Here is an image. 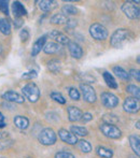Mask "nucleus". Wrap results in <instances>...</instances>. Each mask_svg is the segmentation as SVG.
<instances>
[{
    "label": "nucleus",
    "mask_w": 140,
    "mask_h": 158,
    "mask_svg": "<svg viewBox=\"0 0 140 158\" xmlns=\"http://www.w3.org/2000/svg\"><path fill=\"white\" fill-rule=\"evenodd\" d=\"M14 122V125L17 127L19 129H26L28 126H29V119L25 116H22V115H17V116L14 117L13 119Z\"/></svg>",
    "instance_id": "obj_17"
},
{
    "label": "nucleus",
    "mask_w": 140,
    "mask_h": 158,
    "mask_svg": "<svg viewBox=\"0 0 140 158\" xmlns=\"http://www.w3.org/2000/svg\"><path fill=\"white\" fill-rule=\"evenodd\" d=\"M126 92L129 93L130 95H133L134 98H136V99H139L140 98V89L138 86L130 84V85H128L127 87H126Z\"/></svg>",
    "instance_id": "obj_30"
},
{
    "label": "nucleus",
    "mask_w": 140,
    "mask_h": 158,
    "mask_svg": "<svg viewBox=\"0 0 140 158\" xmlns=\"http://www.w3.org/2000/svg\"><path fill=\"white\" fill-rule=\"evenodd\" d=\"M123 109L127 113H137L140 109L139 99L134 97H127L123 103Z\"/></svg>",
    "instance_id": "obj_8"
},
{
    "label": "nucleus",
    "mask_w": 140,
    "mask_h": 158,
    "mask_svg": "<svg viewBox=\"0 0 140 158\" xmlns=\"http://www.w3.org/2000/svg\"><path fill=\"white\" fill-rule=\"evenodd\" d=\"M67 110H68V116H69V121L70 122H79V121H81L83 113H82V111L80 110L79 108L71 106H69V108L67 109Z\"/></svg>",
    "instance_id": "obj_14"
},
{
    "label": "nucleus",
    "mask_w": 140,
    "mask_h": 158,
    "mask_svg": "<svg viewBox=\"0 0 140 158\" xmlns=\"http://www.w3.org/2000/svg\"><path fill=\"white\" fill-rule=\"evenodd\" d=\"M0 31L1 33L6 35H9L11 33V25L10 22L6 19H0Z\"/></svg>",
    "instance_id": "obj_27"
},
{
    "label": "nucleus",
    "mask_w": 140,
    "mask_h": 158,
    "mask_svg": "<svg viewBox=\"0 0 140 158\" xmlns=\"http://www.w3.org/2000/svg\"><path fill=\"white\" fill-rule=\"evenodd\" d=\"M104 123L106 124H111V125H114L119 122V117L114 114H105L103 117Z\"/></svg>",
    "instance_id": "obj_31"
},
{
    "label": "nucleus",
    "mask_w": 140,
    "mask_h": 158,
    "mask_svg": "<svg viewBox=\"0 0 140 158\" xmlns=\"http://www.w3.org/2000/svg\"><path fill=\"white\" fill-rule=\"evenodd\" d=\"M99 129L104 133V135H106L107 138H110V139H119V138L122 137L121 130L115 125L103 123L99 126Z\"/></svg>",
    "instance_id": "obj_5"
},
{
    "label": "nucleus",
    "mask_w": 140,
    "mask_h": 158,
    "mask_svg": "<svg viewBox=\"0 0 140 158\" xmlns=\"http://www.w3.org/2000/svg\"><path fill=\"white\" fill-rule=\"evenodd\" d=\"M13 144L12 140H8V141H2L0 142V151H4L6 148H10L11 145Z\"/></svg>",
    "instance_id": "obj_37"
},
{
    "label": "nucleus",
    "mask_w": 140,
    "mask_h": 158,
    "mask_svg": "<svg viewBox=\"0 0 140 158\" xmlns=\"http://www.w3.org/2000/svg\"><path fill=\"white\" fill-rule=\"evenodd\" d=\"M67 22H68V17L65 14H63V13L55 14L51 17V23L55 24V25H62V24H65Z\"/></svg>",
    "instance_id": "obj_25"
},
{
    "label": "nucleus",
    "mask_w": 140,
    "mask_h": 158,
    "mask_svg": "<svg viewBox=\"0 0 140 158\" xmlns=\"http://www.w3.org/2000/svg\"><path fill=\"white\" fill-rule=\"evenodd\" d=\"M57 135L52 128H44L38 135V141L40 144L45 146H50L56 143Z\"/></svg>",
    "instance_id": "obj_2"
},
{
    "label": "nucleus",
    "mask_w": 140,
    "mask_h": 158,
    "mask_svg": "<svg viewBox=\"0 0 140 158\" xmlns=\"http://www.w3.org/2000/svg\"><path fill=\"white\" fill-rule=\"evenodd\" d=\"M92 119H93V115L91 114V113H84V114L82 115L81 121H83L84 123H85V122H90V121H92Z\"/></svg>",
    "instance_id": "obj_40"
},
{
    "label": "nucleus",
    "mask_w": 140,
    "mask_h": 158,
    "mask_svg": "<svg viewBox=\"0 0 140 158\" xmlns=\"http://www.w3.org/2000/svg\"><path fill=\"white\" fill-rule=\"evenodd\" d=\"M6 126V118H4L3 114L0 112V128H3V127Z\"/></svg>",
    "instance_id": "obj_43"
},
{
    "label": "nucleus",
    "mask_w": 140,
    "mask_h": 158,
    "mask_svg": "<svg viewBox=\"0 0 140 158\" xmlns=\"http://www.w3.org/2000/svg\"><path fill=\"white\" fill-rule=\"evenodd\" d=\"M43 51L46 54H55V53L61 51V45L58 43H55V42H50V43L44 45Z\"/></svg>",
    "instance_id": "obj_20"
},
{
    "label": "nucleus",
    "mask_w": 140,
    "mask_h": 158,
    "mask_svg": "<svg viewBox=\"0 0 140 158\" xmlns=\"http://www.w3.org/2000/svg\"><path fill=\"white\" fill-rule=\"evenodd\" d=\"M136 126H137V128H138V129H139V121H138V122H137V125H136Z\"/></svg>",
    "instance_id": "obj_46"
},
{
    "label": "nucleus",
    "mask_w": 140,
    "mask_h": 158,
    "mask_svg": "<svg viewBox=\"0 0 140 158\" xmlns=\"http://www.w3.org/2000/svg\"><path fill=\"white\" fill-rule=\"evenodd\" d=\"M38 77V73L37 71L32 70V71H28V72H25L23 75H22V79H25V80H32L36 79Z\"/></svg>",
    "instance_id": "obj_33"
},
{
    "label": "nucleus",
    "mask_w": 140,
    "mask_h": 158,
    "mask_svg": "<svg viewBox=\"0 0 140 158\" xmlns=\"http://www.w3.org/2000/svg\"><path fill=\"white\" fill-rule=\"evenodd\" d=\"M22 25H23V19H22L21 17H15V21H14L15 28H19Z\"/></svg>",
    "instance_id": "obj_42"
},
{
    "label": "nucleus",
    "mask_w": 140,
    "mask_h": 158,
    "mask_svg": "<svg viewBox=\"0 0 140 158\" xmlns=\"http://www.w3.org/2000/svg\"><path fill=\"white\" fill-rule=\"evenodd\" d=\"M2 99L6 100V101H10V102H16V103H23L25 101L23 96H21L17 93L13 92V90H9L2 94Z\"/></svg>",
    "instance_id": "obj_11"
},
{
    "label": "nucleus",
    "mask_w": 140,
    "mask_h": 158,
    "mask_svg": "<svg viewBox=\"0 0 140 158\" xmlns=\"http://www.w3.org/2000/svg\"><path fill=\"white\" fill-rule=\"evenodd\" d=\"M58 135L61 138V140L63 142L70 145H75L78 143V138L70 132V131L66 130V129H59L58 130Z\"/></svg>",
    "instance_id": "obj_10"
},
{
    "label": "nucleus",
    "mask_w": 140,
    "mask_h": 158,
    "mask_svg": "<svg viewBox=\"0 0 140 158\" xmlns=\"http://www.w3.org/2000/svg\"><path fill=\"white\" fill-rule=\"evenodd\" d=\"M68 48H69L70 55L75 59H80L83 56V50L82 48L75 42H69L68 43Z\"/></svg>",
    "instance_id": "obj_13"
},
{
    "label": "nucleus",
    "mask_w": 140,
    "mask_h": 158,
    "mask_svg": "<svg viewBox=\"0 0 140 158\" xmlns=\"http://www.w3.org/2000/svg\"><path fill=\"white\" fill-rule=\"evenodd\" d=\"M48 69L53 73H58L62 69V64L57 59H52L48 63Z\"/></svg>",
    "instance_id": "obj_26"
},
{
    "label": "nucleus",
    "mask_w": 140,
    "mask_h": 158,
    "mask_svg": "<svg viewBox=\"0 0 140 158\" xmlns=\"http://www.w3.org/2000/svg\"><path fill=\"white\" fill-rule=\"evenodd\" d=\"M0 11L3 14L8 15L9 14V6H8V1L6 0H0Z\"/></svg>",
    "instance_id": "obj_35"
},
{
    "label": "nucleus",
    "mask_w": 140,
    "mask_h": 158,
    "mask_svg": "<svg viewBox=\"0 0 140 158\" xmlns=\"http://www.w3.org/2000/svg\"><path fill=\"white\" fill-rule=\"evenodd\" d=\"M129 144L132 150L134 151V153L139 156L140 155V138L139 135H129Z\"/></svg>",
    "instance_id": "obj_18"
},
{
    "label": "nucleus",
    "mask_w": 140,
    "mask_h": 158,
    "mask_svg": "<svg viewBox=\"0 0 140 158\" xmlns=\"http://www.w3.org/2000/svg\"><path fill=\"white\" fill-rule=\"evenodd\" d=\"M55 158H75L74 155L69 152H58L55 155Z\"/></svg>",
    "instance_id": "obj_36"
},
{
    "label": "nucleus",
    "mask_w": 140,
    "mask_h": 158,
    "mask_svg": "<svg viewBox=\"0 0 140 158\" xmlns=\"http://www.w3.org/2000/svg\"><path fill=\"white\" fill-rule=\"evenodd\" d=\"M96 153L99 157L101 158H112L113 156V152L110 148H107L105 146H98L96 148Z\"/></svg>",
    "instance_id": "obj_23"
},
{
    "label": "nucleus",
    "mask_w": 140,
    "mask_h": 158,
    "mask_svg": "<svg viewBox=\"0 0 140 158\" xmlns=\"http://www.w3.org/2000/svg\"><path fill=\"white\" fill-rule=\"evenodd\" d=\"M9 137V133L6 131H0V140H4Z\"/></svg>",
    "instance_id": "obj_44"
},
{
    "label": "nucleus",
    "mask_w": 140,
    "mask_h": 158,
    "mask_svg": "<svg viewBox=\"0 0 140 158\" xmlns=\"http://www.w3.org/2000/svg\"><path fill=\"white\" fill-rule=\"evenodd\" d=\"M49 37L51 39L55 40L58 44H68L69 43V38L65 35V33L58 31V30H52L50 33H49Z\"/></svg>",
    "instance_id": "obj_12"
},
{
    "label": "nucleus",
    "mask_w": 140,
    "mask_h": 158,
    "mask_svg": "<svg viewBox=\"0 0 140 158\" xmlns=\"http://www.w3.org/2000/svg\"><path fill=\"white\" fill-rule=\"evenodd\" d=\"M101 102L107 109H113L119 104V98L112 93H103L101 94Z\"/></svg>",
    "instance_id": "obj_9"
},
{
    "label": "nucleus",
    "mask_w": 140,
    "mask_h": 158,
    "mask_svg": "<svg viewBox=\"0 0 140 158\" xmlns=\"http://www.w3.org/2000/svg\"><path fill=\"white\" fill-rule=\"evenodd\" d=\"M122 11L123 13L130 19H137L140 16L139 8L136 6L134 1H126L122 6Z\"/></svg>",
    "instance_id": "obj_6"
},
{
    "label": "nucleus",
    "mask_w": 140,
    "mask_h": 158,
    "mask_svg": "<svg viewBox=\"0 0 140 158\" xmlns=\"http://www.w3.org/2000/svg\"><path fill=\"white\" fill-rule=\"evenodd\" d=\"M69 97L71 98L72 100H79L80 99V92L74 87H71L69 89Z\"/></svg>",
    "instance_id": "obj_34"
},
{
    "label": "nucleus",
    "mask_w": 140,
    "mask_h": 158,
    "mask_svg": "<svg viewBox=\"0 0 140 158\" xmlns=\"http://www.w3.org/2000/svg\"><path fill=\"white\" fill-rule=\"evenodd\" d=\"M51 98H52L54 101L58 102V103H61V104L66 103V99L64 98V96L58 92H52L51 93Z\"/></svg>",
    "instance_id": "obj_32"
},
{
    "label": "nucleus",
    "mask_w": 140,
    "mask_h": 158,
    "mask_svg": "<svg viewBox=\"0 0 140 158\" xmlns=\"http://www.w3.org/2000/svg\"><path fill=\"white\" fill-rule=\"evenodd\" d=\"M56 6V1H52V0H42V1H39V8L43 12H50V11L54 10Z\"/></svg>",
    "instance_id": "obj_19"
},
{
    "label": "nucleus",
    "mask_w": 140,
    "mask_h": 158,
    "mask_svg": "<svg viewBox=\"0 0 140 158\" xmlns=\"http://www.w3.org/2000/svg\"><path fill=\"white\" fill-rule=\"evenodd\" d=\"M80 88H81V90H82L83 99L85 100L86 102H88V103H94V102L96 101V99H97L96 93H95V89L92 86L87 85V84H81Z\"/></svg>",
    "instance_id": "obj_7"
},
{
    "label": "nucleus",
    "mask_w": 140,
    "mask_h": 158,
    "mask_svg": "<svg viewBox=\"0 0 140 158\" xmlns=\"http://www.w3.org/2000/svg\"><path fill=\"white\" fill-rule=\"evenodd\" d=\"M12 10H13V13H14L15 17H22V16H25V15L27 14V10L25 9L24 4H22L19 1L13 2Z\"/></svg>",
    "instance_id": "obj_16"
},
{
    "label": "nucleus",
    "mask_w": 140,
    "mask_h": 158,
    "mask_svg": "<svg viewBox=\"0 0 140 158\" xmlns=\"http://www.w3.org/2000/svg\"><path fill=\"white\" fill-rule=\"evenodd\" d=\"M135 35L128 29H117L112 33L110 38V44L115 48H122L126 43L134 41Z\"/></svg>",
    "instance_id": "obj_1"
},
{
    "label": "nucleus",
    "mask_w": 140,
    "mask_h": 158,
    "mask_svg": "<svg viewBox=\"0 0 140 158\" xmlns=\"http://www.w3.org/2000/svg\"><path fill=\"white\" fill-rule=\"evenodd\" d=\"M19 38H21V40L23 42L27 41V40L29 39V32H28V30L27 29L21 30V32H19Z\"/></svg>",
    "instance_id": "obj_38"
},
{
    "label": "nucleus",
    "mask_w": 140,
    "mask_h": 158,
    "mask_svg": "<svg viewBox=\"0 0 140 158\" xmlns=\"http://www.w3.org/2000/svg\"><path fill=\"white\" fill-rule=\"evenodd\" d=\"M90 35L94 38L95 40L98 41H104L108 38V30L105 26H103L101 24L95 23L93 25H91L90 27Z\"/></svg>",
    "instance_id": "obj_4"
},
{
    "label": "nucleus",
    "mask_w": 140,
    "mask_h": 158,
    "mask_svg": "<svg viewBox=\"0 0 140 158\" xmlns=\"http://www.w3.org/2000/svg\"><path fill=\"white\" fill-rule=\"evenodd\" d=\"M78 146H79V150L82 153H90L92 151V145L90 144V142L86 141V140H81V141H78Z\"/></svg>",
    "instance_id": "obj_28"
},
{
    "label": "nucleus",
    "mask_w": 140,
    "mask_h": 158,
    "mask_svg": "<svg viewBox=\"0 0 140 158\" xmlns=\"http://www.w3.org/2000/svg\"><path fill=\"white\" fill-rule=\"evenodd\" d=\"M24 96L29 100L30 102H37L38 99L40 98V90L39 87L37 86V84L35 83H28L22 88Z\"/></svg>",
    "instance_id": "obj_3"
},
{
    "label": "nucleus",
    "mask_w": 140,
    "mask_h": 158,
    "mask_svg": "<svg viewBox=\"0 0 140 158\" xmlns=\"http://www.w3.org/2000/svg\"><path fill=\"white\" fill-rule=\"evenodd\" d=\"M45 42H46V35H42L40 37L39 39L34 43L32 45V56H37L41 50H43L44 45H45Z\"/></svg>",
    "instance_id": "obj_15"
},
{
    "label": "nucleus",
    "mask_w": 140,
    "mask_h": 158,
    "mask_svg": "<svg viewBox=\"0 0 140 158\" xmlns=\"http://www.w3.org/2000/svg\"><path fill=\"white\" fill-rule=\"evenodd\" d=\"M2 54V46H1V44H0V55Z\"/></svg>",
    "instance_id": "obj_45"
},
{
    "label": "nucleus",
    "mask_w": 140,
    "mask_h": 158,
    "mask_svg": "<svg viewBox=\"0 0 140 158\" xmlns=\"http://www.w3.org/2000/svg\"><path fill=\"white\" fill-rule=\"evenodd\" d=\"M71 133L74 135L75 137L79 135V137H85L88 135V130L85 127H81V126H71L70 127Z\"/></svg>",
    "instance_id": "obj_24"
},
{
    "label": "nucleus",
    "mask_w": 140,
    "mask_h": 158,
    "mask_svg": "<svg viewBox=\"0 0 140 158\" xmlns=\"http://www.w3.org/2000/svg\"><path fill=\"white\" fill-rule=\"evenodd\" d=\"M62 11H63V14H65L66 16L67 15L78 14V9L74 6H72V4H65L63 6V9H62Z\"/></svg>",
    "instance_id": "obj_29"
},
{
    "label": "nucleus",
    "mask_w": 140,
    "mask_h": 158,
    "mask_svg": "<svg viewBox=\"0 0 140 158\" xmlns=\"http://www.w3.org/2000/svg\"><path fill=\"white\" fill-rule=\"evenodd\" d=\"M78 25L77 21H74V19H68L67 22V28L68 29H72V28H75Z\"/></svg>",
    "instance_id": "obj_41"
},
{
    "label": "nucleus",
    "mask_w": 140,
    "mask_h": 158,
    "mask_svg": "<svg viewBox=\"0 0 140 158\" xmlns=\"http://www.w3.org/2000/svg\"><path fill=\"white\" fill-rule=\"evenodd\" d=\"M113 73H115V75H117L119 79L124 80V81H129V79H130L129 74H128L122 67H119V66L113 67Z\"/></svg>",
    "instance_id": "obj_21"
},
{
    "label": "nucleus",
    "mask_w": 140,
    "mask_h": 158,
    "mask_svg": "<svg viewBox=\"0 0 140 158\" xmlns=\"http://www.w3.org/2000/svg\"><path fill=\"white\" fill-rule=\"evenodd\" d=\"M129 77H134L135 80H136L137 82L140 81V74H139V70H136V69H132V70L129 71Z\"/></svg>",
    "instance_id": "obj_39"
},
{
    "label": "nucleus",
    "mask_w": 140,
    "mask_h": 158,
    "mask_svg": "<svg viewBox=\"0 0 140 158\" xmlns=\"http://www.w3.org/2000/svg\"><path fill=\"white\" fill-rule=\"evenodd\" d=\"M103 77H104V80H105L106 84L109 86V87L113 88V89H117V81H115L114 77H112V74H111V73L105 71V72H104V74H103Z\"/></svg>",
    "instance_id": "obj_22"
}]
</instances>
